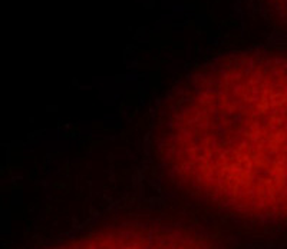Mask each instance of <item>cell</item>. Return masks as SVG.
<instances>
[{"label":"cell","mask_w":287,"mask_h":249,"mask_svg":"<svg viewBox=\"0 0 287 249\" xmlns=\"http://www.w3.org/2000/svg\"><path fill=\"white\" fill-rule=\"evenodd\" d=\"M53 249H220L210 238L178 223L129 221L101 228Z\"/></svg>","instance_id":"2"},{"label":"cell","mask_w":287,"mask_h":249,"mask_svg":"<svg viewBox=\"0 0 287 249\" xmlns=\"http://www.w3.org/2000/svg\"><path fill=\"white\" fill-rule=\"evenodd\" d=\"M273 4L274 12L281 19V23L287 24V0H268Z\"/></svg>","instance_id":"3"},{"label":"cell","mask_w":287,"mask_h":249,"mask_svg":"<svg viewBox=\"0 0 287 249\" xmlns=\"http://www.w3.org/2000/svg\"><path fill=\"white\" fill-rule=\"evenodd\" d=\"M190 193L243 218L287 216V53L238 56L197 76L160 133Z\"/></svg>","instance_id":"1"}]
</instances>
